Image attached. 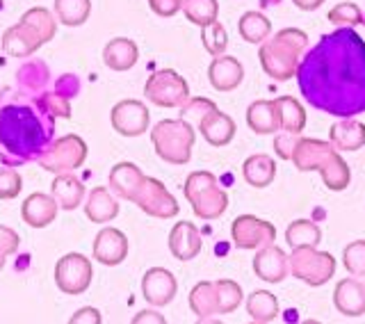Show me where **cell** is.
Instances as JSON below:
<instances>
[{
	"mask_svg": "<svg viewBox=\"0 0 365 324\" xmlns=\"http://www.w3.org/2000/svg\"><path fill=\"white\" fill-rule=\"evenodd\" d=\"M292 3L299 9H304V11H313V9H317L319 5H322L324 0H292Z\"/></svg>",
	"mask_w": 365,
	"mask_h": 324,
	"instance_id": "obj_51",
	"label": "cell"
},
{
	"mask_svg": "<svg viewBox=\"0 0 365 324\" xmlns=\"http://www.w3.org/2000/svg\"><path fill=\"white\" fill-rule=\"evenodd\" d=\"M21 21L32 23V26L41 32V37L46 39V44H48L55 37V32H57V21H55V16L46 7H32V9H28L26 14L21 16Z\"/></svg>",
	"mask_w": 365,
	"mask_h": 324,
	"instance_id": "obj_38",
	"label": "cell"
},
{
	"mask_svg": "<svg viewBox=\"0 0 365 324\" xmlns=\"http://www.w3.org/2000/svg\"><path fill=\"white\" fill-rule=\"evenodd\" d=\"M57 211H60V206H57V201L53 199V194L34 192L23 201L21 217H23V222L32 228H46L55 222Z\"/></svg>",
	"mask_w": 365,
	"mask_h": 324,
	"instance_id": "obj_19",
	"label": "cell"
},
{
	"mask_svg": "<svg viewBox=\"0 0 365 324\" xmlns=\"http://www.w3.org/2000/svg\"><path fill=\"white\" fill-rule=\"evenodd\" d=\"M329 21L334 26H356L363 21V11L354 3H340L329 11Z\"/></svg>",
	"mask_w": 365,
	"mask_h": 324,
	"instance_id": "obj_41",
	"label": "cell"
},
{
	"mask_svg": "<svg viewBox=\"0 0 365 324\" xmlns=\"http://www.w3.org/2000/svg\"><path fill=\"white\" fill-rule=\"evenodd\" d=\"M201 245H203L201 233L192 222H178V224H174V228H171L169 251L174 253L176 260L187 263L192 258H197L201 251Z\"/></svg>",
	"mask_w": 365,
	"mask_h": 324,
	"instance_id": "obj_20",
	"label": "cell"
},
{
	"mask_svg": "<svg viewBox=\"0 0 365 324\" xmlns=\"http://www.w3.org/2000/svg\"><path fill=\"white\" fill-rule=\"evenodd\" d=\"M180 9L190 23H194V26H199V28H205L217 21L220 3H217V0H182Z\"/></svg>",
	"mask_w": 365,
	"mask_h": 324,
	"instance_id": "obj_36",
	"label": "cell"
},
{
	"mask_svg": "<svg viewBox=\"0 0 365 324\" xmlns=\"http://www.w3.org/2000/svg\"><path fill=\"white\" fill-rule=\"evenodd\" d=\"M148 5L158 16H174L182 7V0H148Z\"/></svg>",
	"mask_w": 365,
	"mask_h": 324,
	"instance_id": "obj_48",
	"label": "cell"
},
{
	"mask_svg": "<svg viewBox=\"0 0 365 324\" xmlns=\"http://www.w3.org/2000/svg\"><path fill=\"white\" fill-rule=\"evenodd\" d=\"M242 176L251 188H267L277 176V162L265 153L249 156L242 165Z\"/></svg>",
	"mask_w": 365,
	"mask_h": 324,
	"instance_id": "obj_30",
	"label": "cell"
},
{
	"mask_svg": "<svg viewBox=\"0 0 365 324\" xmlns=\"http://www.w3.org/2000/svg\"><path fill=\"white\" fill-rule=\"evenodd\" d=\"M130 201L135 206H140V211H144L146 215L158 219H171L180 211L176 196L165 188V183H160L158 178L151 176H144L142 185L137 188Z\"/></svg>",
	"mask_w": 365,
	"mask_h": 324,
	"instance_id": "obj_11",
	"label": "cell"
},
{
	"mask_svg": "<svg viewBox=\"0 0 365 324\" xmlns=\"http://www.w3.org/2000/svg\"><path fill=\"white\" fill-rule=\"evenodd\" d=\"M91 14V0H55V16L62 26H83Z\"/></svg>",
	"mask_w": 365,
	"mask_h": 324,
	"instance_id": "obj_35",
	"label": "cell"
},
{
	"mask_svg": "<svg viewBox=\"0 0 365 324\" xmlns=\"http://www.w3.org/2000/svg\"><path fill=\"white\" fill-rule=\"evenodd\" d=\"M201 41H203V49L208 51L212 57L224 55L226 46H228V32L220 21H215V23H210V26L201 28Z\"/></svg>",
	"mask_w": 365,
	"mask_h": 324,
	"instance_id": "obj_37",
	"label": "cell"
},
{
	"mask_svg": "<svg viewBox=\"0 0 365 324\" xmlns=\"http://www.w3.org/2000/svg\"><path fill=\"white\" fill-rule=\"evenodd\" d=\"M142 181H144V173L140 167L133 165V162H119V165H114L110 171V190L128 201L135 196Z\"/></svg>",
	"mask_w": 365,
	"mask_h": 324,
	"instance_id": "obj_27",
	"label": "cell"
},
{
	"mask_svg": "<svg viewBox=\"0 0 365 324\" xmlns=\"http://www.w3.org/2000/svg\"><path fill=\"white\" fill-rule=\"evenodd\" d=\"M242 304V288L235 281H201L190 293V308L201 322L212 315H228Z\"/></svg>",
	"mask_w": 365,
	"mask_h": 324,
	"instance_id": "obj_5",
	"label": "cell"
},
{
	"mask_svg": "<svg viewBox=\"0 0 365 324\" xmlns=\"http://www.w3.org/2000/svg\"><path fill=\"white\" fill-rule=\"evenodd\" d=\"M137 60H140V49L133 39L117 37L103 49V62L112 71H128L137 64Z\"/></svg>",
	"mask_w": 365,
	"mask_h": 324,
	"instance_id": "obj_23",
	"label": "cell"
},
{
	"mask_svg": "<svg viewBox=\"0 0 365 324\" xmlns=\"http://www.w3.org/2000/svg\"><path fill=\"white\" fill-rule=\"evenodd\" d=\"M125 256H128V238H125L119 228H112V226L101 228L94 240V258L101 265L114 268V265H121Z\"/></svg>",
	"mask_w": 365,
	"mask_h": 324,
	"instance_id": "obj_18",
	"label": "cell"
},
{
	"mask_svg": "<svg viewBox=\"0 0 365 324\" xmlns=\"http://www.w3.org/2000/svg\"><path fill=\"white\" fill-rule=\"evenodd\" d=\"M197 128L205 137V142L212 144V146H226L235 137V131H237L235 121L220 110L210 112L208 117L197 126Z\"/></svg>",
	"mask_w": 365,
	"mask_h": 324,
	"instance_id": "obj_24",
	"label": "cell"
},
{
	"mask_svg": "<svg viewBox=\"0 0 365 324\" xmlns=\"http://www.w3.org/2000/svg\"><path fill=\"white\" fill-rule=\"evenodd\" d=\"M53 199L60 206V211H76L83 203L85 196V185L80 183L73 173H57L53 185H51Z\"/></svg>",
	"mask_w": 365,
	"mask_h": 324,
	"instance_id": "obj_26",
	"label": "cell"
},
{
	"mask_svg": "<svg viewBox=\"0 0 365 324\" xmlns=\"http://www.w3.org/2000/svg\"><path fill=\"white\" fill-rule=\"evenodd\" d=\"M342 265L347 268L351 276L365 279V240H356L342 251Z\"/></svg>",
	"mask_w": 365,
	"mask_h": 324,
	"instance_id": "obj_39",
	"label": "cell"
},
{
	"mask_svg": "<svg viewBox=\"0 0 365 324\" xmlns=\"http://www.w3.org/2000/svg\"><path fill=\"white\" fill-rule=\"evenodd\" d=\"M87 160V144L83 137L78 135H64L60 140H55L51 146H46L39 156L41 169L51 173H71L73 169L83 167Z\"/></svg>",
	"mask_w": 365,
	"mask_h": 324,
	"instance_id": "obj_10",
	"label": "cell"
},
{
	"mask_svg": "<svg viewBox=\"0 0 365 324\" xmlns=\"http://www.w3.org/2000/svg\"><path fill=\"white\" fill-rule=\"evenodd\" d=\"M290 272L294 279L317 288L334 279L336 258L329 251H317L315 247H297L290 253Z\"/></svg>",
	"mask_w": 365,
	"mask_h": 324,
	"instance_id": "obj_8",
	"label": "cell"
},
{
	"mask_svg": "<svg viewBox=\"0 0 365 324\" xmlns=\"http://www.w3.org/2000/svg\"><path fill=\"white\" fill-rule=\"evenodd\" d=\"M274 103H277L281 131L283 133H294V135L304 133L306 112H304L302 103L297 101V98H292V96H279V98H274Z\"/></svg>",
	"mask_w": 365,
	"mask_h": 324,
	"instance_id": "obj_31",
	"label": "cell"
},
{
	"mask_svg": "<svg viewBox=\"0 0 365 324\" xmlns=\"http://www.w3.org/2000/svg\"><path fill=\"white\" fill-rule=\"evenodd\" d=\"M215 110H217V106H215L210 98H199V96L192 98L190 96V101L180 108V117L185 119V121H190L192 126H199Z\"/></svg>",
	"mask_w": 365,
	"mask_h": 324,
	"instance_id": "obj_40",
	"label": "cell"
},
{
	"mask_svg": "<svg viewBox=\"0 0 365 324\" xmlns=\"http://www.w3.org/2000/svg\"><path fill=\"white\" fill-rule=\"evenodd\" d=\"M101 313L96 308H91V306H85V308H80L73 313V318L68 320L71 324H101Z\"/></svg>",
	"mask_w": 365,
	"mask_h": 324,
	"instance_id": "obj_49",
	"label": "cell"
},
{
	"mask_svg": "<svg viewBox=\"0 0 365 324\" xmlns=\"http://www.w3.org/2000/svg\"><path fill=\"white\" fill-rule=\"evenodd\" d=\"M308 46V34L299 28H283L272 39L260 44L258 60L262 71L274 80H290L297 76L302 55Z\"/></svg>",
	"mask_w": 365,
	"mask_h": 324,
	"instance_id": "obj_4",
	"label": "cell"
},
{
	"mask_svg": "<svg viewBox=\"0 0 365 324\" xmlns=\"http://www.w3.org/2000/svg\"><path fill=\"white\" fill-rule=\"evenodd\" d=\"M290 160L299 171H319L324 185L334 192L347 190V185L351 181L349 165L340 158L338 148L331 142L297 135Z\"/></svg>",
	"mask_w": 365,
	"mask_h": 324,
	"instance_id": "obj_3",
	"label": "cell"
},
{
	"mask_svg": "<svg viewBox=\"0 0 365 324\" xmlns=\"http://www.w3.org/2000/svg\"><path fill=\"white\" fill-rule=\"evenodd\" d=\"M19 245H21V238H19L16 231H11L9 226L0 224V253L11 256V253L19 251Z\"/></svg>",
	"mask_w": 365,
	"mask_h": 324,
	"instance_id": "obj_45",
	"label": "cell"
},
{
	"mask_svg": "<svg viewBox=\"0 0 365 324\" xmlns=\"http://www.w3.org/2000/svg\"><path fill=\"white\" fill-rule=\"evenodd\" d=\"M53 137V114H39L26 103H7L0 110V144L9 156L30 160L41 156Z\"/></svg>",
	"mask_w": 365,
	"mask_h": 324,
	"instance_id": "obj_2",
	"label": "cell"
},
{
	"mask_svg": "<svg viewBox=\"0 0 365 324\" xmlns=\"http://www.w3.org/2000/svg\"><path fill=\"white\" fill-rule=\"evenodd\" d=\"M231 238L237 249H260L277 240V228L254 215H240L231 226Z\"/></svg>",
	"mask_w": 365,
	"mask_h": 324,
	"instance_id": "obj_13",
	"label": "cell"
},
{
	"mask_svg": "<svg viewBox=\"0 0 365 324\" xmlns=\"http://www.w3.org/2000/svg\"><path fill=\"white\" fill-rule=\"evenodd\" d=\"M247 313L258 324H267L279 315V302L277 297L267 290H256L247 299Z\"/></svg>",
	"mask_w": 365,
	"mask_h": 324,
	"instance_id": "obj_33",
	"label": "cell"
},
{
	"mask_svg": "<svg viewBox=\"0 0 365 324\" xmlns=\"http://www.w3.org/2000/svg\"><path fill=\"white\" fill-rule=\"evenodd\" d=\"M185 196L199 219H220L228 208V194L210 171H192L185 181Z\"/></svg>",
	"mask_w": 365,
	"mask_h": 324,
	"instance_id": "obj_7",
	"label": "cell"
},
{
	"mask_svg": "<svg viewBox=\"0 0 365 324\" xmlns=\"http://www.w3.org/2000/svg\"><path fill=\"white\" fill-rule=\"evenodd\" d=\"M237 30L242 34V39L249 44H262L265 39H269V32H272V21L260 14V11H247L242 14L237 23Z\"/></svg>",
	"mask_w": 365,
	"mask_h": 324,
	"instance_id": "obj_34",
	"label": "cell"
},
{
	"mask_svg": "<svg viewBox=\"0 0 365 324\" xmlns=\"http://www.w3.org/2000/svg\"><path fill=\"white\" fill-rule=\"evenodd\" d=\"M43 44L46 39L41 37V32L28 21H19L16 26L7 28L3 34V51L11 57H30Z\"/></svg>",
	"mask_w": 365,
	"mask_h": 324,
	"instance_id": "obj_15",
	"label": "cell"
},
{
	"mask_svg": "<svg viewBox=\"0 0 365 324\" xmlns=\"http://www.w3.org/2000/svg\"><path fill=\"white\" fill-rule=\"evenodd\" d=\"M91 260L83 253H66L55 265V283L64 295H83L91 285Z\"/></svg>",
	"mask_w": 365,
	"mask_h": 324,
	"instance_id": "obj_12",
	"label": "cell"
},
{
	"mask_svg": "<svg viewBox=\"0 0 365 324\" xmlns=\"http://www.w3.org/2000/svg\"><path fill=\"white\" fill-rule=\"evenodd\" d=\"M39 103L46 108V112L53 114V117H62V119L71 117V106H68V98L60 96L57 91H55V94H43L39 98Z\"/></svg>",
	"mask_w": 365,
	"mask_h": 324,
	"instance_id": "obj_44",
	"label": "cell"
},
{
	"mask_svg": "<svg viewBox=\"0 0 365 324\" xmlns=\"http://www.w3.org/2000/svg\"><path fill=\"white\" fill-rule=\"evenodd\" d=\"M19 80H21V85H26L30 89H39L46 83V66L43 64L39 66V62H30L28 66H23L19 71Z\"/></svg>",
	"mask_w": 365,
	"mask_h": 324,
	"instance_id": "obj_43",
	"label": "cell"
},
{
	"mask_svg": "<svg viewBox=\"0 0 365 324\" xmlns=\"http://www.w3.org/2000/svg\"><path fill=\"white\" fill-rule=\"evenodd\" d=\"M247 123L249 128L258 135H272L281 131L277 103L274 101H254L247 110Z\"/></svg>",
	"mask_w": 365,
	"mask_h": 324,
	"instance_id": "obj_28",
	"label": "cell"
},
{
	"mask_svg": "<svg viewBox=\"0 0 365 324\" xmlns=\"http://www.w3.org/2000/svg\"><path fill=\"white\" fill-rule=\"evenodd\" d=\"M322 240V231L311 219H294V222L285 228V242L297 249V247H317Z\"/></svg>",
	"mask_w": 365,
	"mask_h": 324,
	"instance_id": "obj_32",
	"label": "cell"
},
{
	"mask_svg": "<svg viewBox=\"0 0 365 324\" xmlns=\"http://www.w3.org/2000/svg\"><path fill=\"white\" fill-rule=\"evenodd\" d=\"M85 213L94 224H108L119 215V201L110 194L108 188H94L89 192Z\"/></svg>",
	"mask_w": 365,
	"mask_h": 324,
	"instance_id": "obj_29",
	"label": "cell"
},
{
	"mask_svg": "<svg viewBox=\"0 0 365 324\" xmlns=\"http://www.w3.org/2000/svg\"><path fill=\"white\" fill-rule=\"evenodd\" d=\"M178 293L176 276L165 268H151L142 279V295L151 306H167Z\"/></svg>",
	"mask_w": 365,
	"mask_h": 324,
	"instance_id": "obj_17",
	"label": "cell"
},
{
	"mask_svg": "<svg viewBox=\"0 0 365 324\" xmlns=\"http://www.w3.org/2000/svg\"><path fill=\"white\" fill-rule=\"evenodd\" d=\"M245 78V66L233 55H217L210 62L208 80L217 91H231Z\"/></svg>",
	"mask_w": 365,
	"mask_h": 324,
	"instance_id": "obj_21",
	"label": "cell"
},
{
	"mask_svg": "<svg viewBox=\"0 0 365 324\" xmlns=\"http://www.w3.org/2000/svg\"><path fill=\"white\" fill-rule=\"evenodd\" d=\"M254 272L260 281L281 283L290 272V256H285V251L272 242V245L260 247V251L256 253Z\"/></svg>",
	"mask_w": 365,
	"mask_h": 324,
	"instance_id": "obj_16",
	"label": "cell"
},
{
	"mask_svg": "<svg viewBox=\"0 0 365 324\" xmlns=\"http://www.w3.org/2000/svg\"><path fill=\"white\" fill-rule=\"evenodd\" d=\"M294 140H297V135H294V133H281V135L277 137V140H274V151H277V156H279L281 160H290Z\"/></svg>",
	"mask_w": 365,
	"mask_h": 324,
	"instance_id": "obj_46",
	"label": "cell"
},
{
	"mask_svg": "<svg viewBox=\"0 0 365 324\" xmlns=\"http://www.w3.org/2000/svg\"><path fill=\"white\" fill-rule=\"evenodd\" d=\"M144 96L158 108H182L190 101V87L174 69H160L146 80Z\"/></svg>",
	"mask_w": 365,
	"mask_h": 324,
	"instance_id": "obj_9",
	"label": "cell"
},
{
	"mask_svg": "<svg viewBox=\"0 0 365 324\" xmlns=\"http://www.w3.org/2000/svg\"><path fill=\"white\" fill-rule=\"evenodd\" d=\"M194 140V126L185 119H163L153 126L151 142L158 158H163L169 165H187L192 158Z\"/></svg>",
	"mask_w": 365,
	"mask_h": 324,
	"instance_id": "obj_6",
	"label": "cell"
},
{
	"mask_svg": "<svg viewBox=\"0 0 365 324\" xmlns=\"http://www.w3.org/2000/svg\"><path fill=\"white\" fill-rule=\"evenodd\" d=\"M21 190H23L21 173L11 167L0 169V199H5V201L16 199V196L21 194Z\"/></svg>",
	"mask_w": 365,
	"mask_h": 324,
	"instance_id": "obj_42",
	"label": "cell"
},
{
	"mask_svg": "<svg viewBox=\"0 0 365 324\" xmlns=\"http://www.w3.org/2000/svg\"><path fill=\"white\" fill-rule=\"evenodd\" d=\"M304 98L340 119L365 112V41L351 28L324 34L297 69Z\"/></svg>",
	"mask_w": 365,
	"mask_h": 324,
	"instance_id": "obj_1",
	"label": "cell"
},
{
	"mask_svg": "<svg viewBox=\"0 0 365 324\" xmlns=\"http://www.w3.org/2000/svg\"><path fill=\"white\" fill-rule=\"evenodd\" d=\"M110 121L112 128L123 137H140L148 131V121H151V114L148 108L142 101H133L125 98L119 101L117 106L110 112Z\"/></svg>",
	"mask_w": 365,
	"mask_h": 324,
	"instance_id": "obj_14",
	"label": "cell"
},
{
	"mask_svg": "<svg viewBox=\"0 0 365 324\" xmlns=\"http://www.w3.org/2000/svg\"><path fill=\"white\" fill-rule=\"evenodd\" d=\"M142 322H155V324H165V318L155 313V310H142L140 315L133 318V324H142Z\"/></svg>",
	"mask_w": 365,
	"mask_h": 324,
	"instance_id": "obj_50",
	"label": "cell"
},
{
	"mask_svg": "<svg viewBox=\"0 0 365 324\" xmlns=\"http://www.w3.org/2000/svg\"><path fill=\"white\" fill-rule=\"evenodd\" d=\"M329 137L338 151H359L361 146H365V123L356 119L336 121L329 128Z\"/></svg>",
	"mask_w": 365,
	"mask_h": 324,
	"instance_id": "obj_25",
	"label": "cell"
},
{
	"mask_svg": "<svg viewBox=\"0 0 365 324\" xmlns=\"http://www.w3.org/2000/svg\"><path fill=\"white\" fill-rule=\"evenodd\" d=\"M334 304L340 315L361 318L365 313V285L359 279H342L334 290Z\"/></svg>",
	"mask_w": 365,
	"mask_h": 324,
	"instance_id": "obj_22",
	"label": "cell"
},
{
	"mask_svg": "<svg viewBox=\"0 0 365 324\" xmlns=\"http://www.w3.org/2000/svg\"><path fill=\"white\" fill-rule=\"evenodd\" d=\"M5 258H7V256H5V253H0V270H3V268H5Z\"/></svg>",
	"mask_w": 365,
	"mask_h": 324,
	"instance_id": "obj_52",
	"label": "cell"
},
{
	"mask_svg": "<svg viewBox=\"0 0 365 324\" xmlns=\"http://www.w3.org/2000/svg\"><path fill=\"white\" fill-rule=\"evenodd\" d=\"M55 89H57V94L64 96V98H73L78 94V89H80V83H78V78L71 76V74H66L62 78H57V83H55Z\"/></svg>",
	"mask_w": 365,
	"mask_h": 324,
	"instance_id": "obj_47",
	"label": "cell"
}]
</instances>
